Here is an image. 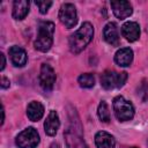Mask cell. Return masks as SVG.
Instances as JSON below:
<instances>
[{"label":"cell","mask_w":148,"mask_h":148,"mask_svg":"<svg viewBox=\"0 0 148 148\" xmlns=\"http://www.w3.org/2000/svg\"><path fill=\"white\" fill-rule=\"evenodd\" d=\"M94 27L89 22H84L79 30L69 37V49L73 53H80L92 39Z\"/></svg>","instance_id":"1"},{"label":"cell","mask_w":148,"mask_h":148,"mask_svg":"<svg viewBox=\"0 0 148 148\" xmlns=\"http://www.w3.org/2000/svg\"><path fill=\"white\" fill-rule=\"evenodd\" d=\"M54 23L51 21H43L39 23L38 34L35 39L34 46L40 52H47L53 44Z\"/></svg>","instance_id":"2"},{"label":"cell","mask_w":148,"mask_h":148,"mask_svg":"<svg viewBox=\"0 0 148 148\" xmlns=\"http://www.w3.org/2000/svg\"><path fill=\"white\" fill-rule=\"evenodd\" d=\"M113 111L118 120L126 121L131 120L134 117V106L133 104L125 99L123 96H117L113 99Z\"/></svg>","instance_id":"3"},{"label":"cell","mask_w":148,"mask_h":148,"mask_svg":"<svg viewBox=\"0 0 148 148\" xmlns=\"http://www.w3.org/2000/svg\"><path fill=\"white\" fill-rule=\"evenodd\" d=\"M127 80V73L114 72V71H105L101 76V84L104 89L111 90L114 88H120Z\"/></svg>","instance_id":"4"},{"label":"cell","mask_w":148,"mask_h":148,"mask_svg":"<svg viewBox=\"0 0 148 148\" xmlns=\"http://www.w3.org/2000/svg\"><path fill=\"white\" fill-rule=\"evenodd\" d=\"M39 143V134L34 127L23 130L16 136V146L18 148H36Z\"/></svg>","instance_id":"5"},{"label":"cell","mask_w":148,"mask_h":148,"mask_svg":"<svg viewBox=\"0 0 148 148\" xmlns=\"http://www.w3.org/2000/svg\"><path fill=\"white\" fill-rule=\"evenodd\" d=\"M64 135H65L67 148H88L81 134L80 127H76L75 124H72L71 126H68Z\"/></svg>","instance_id":"6"},{"label":"cell","mask_w":148,"mask_h":148,"mask_svg":"<svg viewBox=\"0 0 148 148\" xmlns=\"http://www.w3.org/2000/svg\"><path fill=\"white\" fill-rule=\"evenodd\" d=\"M59 20L66 28H73L77 23V14L75 6L73 3H64L59 9Z\"/></svg>","instance_id":"7"},{"label":"cell","mask_w":148,"mask_h":148,"mask_svg":"<svg viewBox=\"0 0 148 148\" xmlns=\"http://www.w3.org/2000/svg\"><path fill=\"white\" fill-rule=\"evenodd\" d=\"M54 83H56V73H54L53 68L49 64H43L40 67V72H39L40 87L44 90L50 91V90H52Z\"/></svg>","instance_id":"8"},{"label":"cell","mask_w":148,"mask_h":148,"mask_svg":"<svg viewBox=\"0 0 148 148\" xmlns=\"http://www.w3.org/2000/svg\"><path fill=\"white\" fill-rule=\"evenodd\" d=\"M111 8L113 10V14L120 18V20H124L128 16L132 15L133 13V8H132V5L128 2V1H125V0H119V1H111Z\"/></svg>","instance_id":"9"},{"label":"cell","mask_w":148,"mask_h":148,"mask_svg":"<svg viewBox=\"0 0 148 148\" xmlns=\"http://www.w3.org/2000/svg\"><path fill=\"white\" fill-rule=\"evenodd\" d=\"M121 35L128 42H135L140 37V27L136 22H126L121 27Z\"/></svg>","instance_id":"10"},{"label":"cell","mask_w":148,"mask_h":148,"mask_svg":"<svg viewBox=\"0 0 148 148\" xmlns=\"http://www.w3.org/2000/svg\"><path fill=\"white\" fill-rule=\"evenodd\" d=\"M59 126H60V120H59V116L56 111H50V113L47 114L46 117V120L44 123V130H45V133L50 136H53L56 135V133L58 132L59 130Z\"/></svg>","instance_id":"11"},{"label":"cell","mask_w":148,"mask_h":148,"mask_svg":"<svg viewBox=\"0 0 148 148\" xmlns=\"http://www.w3.org/2000/svg\"><path fill=\"white\" fill-rule=\"evenodd\" d=\"M103 36L104 39L112 46H118L119 45V34H118V29L116 23L113 22H109L103 30Z\"/></svg>","instance_id":"12"},{"label":"cell","mask_w":148,"mask_h":148,"mask_svg":"<svg viewBox=\"0 0 148 148\" xmlns=\"http://www.w3.org/2000/svg\"><path fill=\"white\" fill-rule=\"evenodd\" d=\"M9 57L12 62L16 67H23L27 64V53L20 46H12L9 49Z\"/></svg>","instance_id":"13"},{"label":"cell","mask_w":148,"mask_h":148,"mask_svg":"<svg viewBox=\"0 0 148 148\" xmlns=\"http://www.w3.org/2000/svg\"><path fill=\"white\" fill-rule=\"evenodd\" d=\"M95 143L97 148H114L116 147V141L114 138L104 131H99L95 135Z\"/></svg>","instance_id":"14"},{"label":"cell","mask_w":148,"mask_h":148,"mask_svg":"<svg viewBox=\"0 0 148 148\" xmlns=\"http://www.w3.org/2000/svg\"><path fill=\"white\" fill-rule=\"evenodd\" d=\"M114 61L123 67L130 66L133 61V51L130 47H123L118 50L114 54Z\"/></svg>","instance_id":"15"},{"label":"cell","mask_w":148,"mask_h":148,"mask_svg":"<svg viewBox=\"0 0 148 148\" xmlns=\"http://www.w3.org/2000/svg\"><path fill=\"white\" fill-rule=\"evenodd\" d=\"M44 114V106L40 102L32 101L27 108V116L31 121H38Z\"/></svg>","instance_id":"16"},{"label":"cell","mask_w":148,"mask_h":148,"mask_svg":"<svg viewBox=\"0 0 148 148\" xmlns=\"http://www.w3.org/2000/svg\"><path fill=\"white\" fill-rule=\"evenodd\" d=\"M29 1L27 0H16L13 3V17L15 20H23L29 13Z\"/></svg>","instance_id":"17"},{"label":"cell","mask_w":148,"mask_h":148,"mask_svg":"<svg viewBox=\"0 0 148 148\" xmlns=\"http://www.w3.org/2000/svg\"><path fill=\"white\" fill-rule=\"evenodd\" d=\"M79 81V84L82 87V88H91L94 87L95 84V77L92 74L90 73H84V74H81L77 79Z\"/></svg>","instance_id":"18"},{"label":"cell","mask_w":148,"mask_h":148,"mask_svg":"<svg viewBox=\"0 0 148 148\" xmlns=\"http://www.w3.org/2000/svg\"><path fill=\"white\" fill-rule=\"evenodd\" d=\"M97 112H98V117H99V119H101L102 121L108 123V121L110 120V111H109V106H108L106 102L102 101V102L99 103Z\"/></svg>","instance_id":"19"},{"label":"cell","mask_w":148,"mask_h":148,"mask_svg":"<svg viewBox=\"0 0 148 148\" xmlns=\"http://www.w3.org/2000/svg\"><path fill=\"white\" fill-rule=\"evenodd\" d=\"M138 95L141 97L142 102L148 103V83L147 82H142L138 89Z\"/></svg>","instance_id":"20"},{"label":"cell","mask_w":148,"mask_h":148,"mask_svg":"<svg viewBox=\"0 0 148 148\" xmlns=\"http://www.w3.org/2000/svg\"><path fill=\"white\" fill-rule=\"evenodd\" d=\"M35 3H36V6H38L39 12H40L42 14L47 13L49 8L52 6V1H36Z\"/></svg>","instance_id":"21"},{"label":"cell","mask_w":148,"mask_h":148,"mask_svg":"<svg viewBox=\"0 0 148 148\" xmlns=\"http://www.w3.org/2000/svg\"><path fill=\"white\" fill-rule=\"evenodd\" d=\"M9 84H10V82H9V80H8L7 77H5V76H2V77H1V88H3V89H6V88H8V87H9Z\"/></svg>","instance_id":"22"},{"label":"cell","mask_w":148,"mask_h":148,"mask_svg":"<svg viewBox=\"0 0 148 148\" xmlns=\"http://www.w3.org/2000/svg\"><path fill=\"white\" fill-rule=\"evenodd\" d=\"M0 58H1V66H0V69L2 71V69L5 68V65H6V59H5L3 53H0Z\"/></svg>","instance_id":"23"},{"label":"cell","mask_w":148,"mask_h":148,"mask_svg":"<svg viewBox=\"0 0 148 148\" xmlns=\"http://www.w3.org/2000/svg\"><path fill=\"white\" fill-rule=\"evenodd\" d=\"M1 114H2V118H1V125H2L3 121H5V110H3V108L1 109Z\"/></svg>","instance_id":"24"},{"label":"cell","mask_w":148,"mask_h":148,"mask_svg":"<svg viewBox=\"0 0 148 148\" xmlns=\"http://www.w3.org/2000/svg\"><path fill=\"white\" fill-rule=\"evenodd\" d=\"M50 148H59V145L58 143H52Z\"/></svg>","instance_id":"25"},{"label":"cell","mask_w":148,"mask_h":148,"mask_svg":"<svg viewBox=\"0 0 148 148\" xmlns=\"http://www.w3.org/2000/svg\"><path fill=\"white\" fill-rule=\"evenodd\" d=\"M133 148H135V147H133Z\"/></svg>","instance_id":"26"}]
</instances>
